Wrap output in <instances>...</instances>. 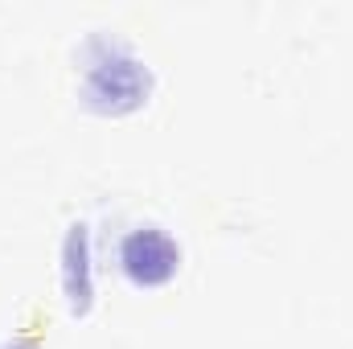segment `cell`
Masks as SVG:
<instances>
[{
  "label": "cell",
  "instance_id": "1",
  "mask_svg": "<svg viewBox=\"0 0 353 349\" xmlns=\"http://www.w3.org/2000/svg\"><path fill=\"white\" fill-rule=\"evenodd\" d=\"M123 267L132 279L140 283H161L169 279L176 267V247L169 235L161 230H136L128 243H123Z\"/></svg>",
  "mask_w": 353,
  "mask_h": 349
}]
</instances>
